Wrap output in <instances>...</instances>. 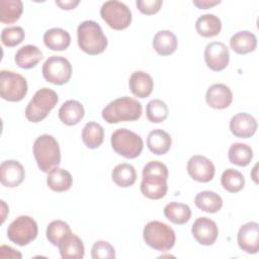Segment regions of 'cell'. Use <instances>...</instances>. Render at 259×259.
Instances as JSON below:
<instances>
[{"mask_svg":"<svg viewBox=\"0 0 259 259\" xmlns=\"http://www.w3.org/2000/svg\"><path fill=\"white\" fill-rule=\"evenodd\" d=\"M85 113L83 105L77 100H67L58 111L60 120L66 125H75L81 121Z\"/></svg>","mask_w":259,"mask_h":259,"instance_id":"20","label":"cell"},{"mask_svg":"<svg viewBox=\"0 0 259 259\" xmlns=\"http://www.w3.org/2000/svg\"><path fill=\"white\" fill-rule=\"evenodd\" d=\"M191 233L197 243L203 246H210L217 241L219 229L212 220L206 217H200L192 224Z\"/></svg>","mask_w":259,"mask_h":259,"instance_id":"14","label":"cell"},{"mask_svg":"<svg viewBox=\"0 0 259 259\" xmlns=\"http://www.w3.org/2000/svg\"><path fill=\"white\" fill-rule=\"evenodd\" d=\"M153 48L160 56H169L177 49V37L170 30H160L153 38Z\"/></svg>","mask_w":259,"mask_h":259,"instance_id":"26","label":"cell"},{"mask_svg":"<svg viewBox=\"0 0 259 259\" xmlns=\"http://www.w3.org/2000/svg\"><path fill=\"white\" fill-rule=\"evenodd\" d=\"M169 113L167 104L160 99H153L148 102L146 106V116L154 123L163 122Z\"/></svg>","mask_w":259,"mask_h":259,"instance_id":"37","label":"cell"},{"mask_svg":"<svg viewBox=\"0 0 259 259\" xmlns=\"http://www.w3.org/2000/svg\"><path fill=\"white\" fill-rule=\"evenodd\" d=\"M195 28L199 35L203 37H212L221 32L222 22L214 14H203L197 18Z\"/></svg>","mask_w":259,"mask_h":259,"instance_id":"27","label":"cell"},{"mask_svg":"<svg viewBox=\"0 0 259 259\" xmlns=\"http://www.w3.org/2000/svg\"><path fill=\"white\" fill-rule=\"evenodd\" d=\"M128 87L136 97L146 98L153 91L154 81L148 73L144 71H136L130 77Z\"/></svg>","mask_w":259,"mask_h":259,"instance_id":"19","label":"cell"},{"mask_svg":"<svg viewBox=\"0 0 259 259\" xmlns=\"http://www.w3.org/2000/svg\"><path fill=\"white\" fill-rule=\"evenodd\" d=\"M58 247L63 259H82L84 257L85 249L83 242L73 233L67 236Z\"/></svg>","mask_w":259,"mask_h":259,"instance_id":"21","label":"cell"},{"mask_svg":"<svg viewBox=\"0 0 259 259\" xmlns=\"http://www.w3.org/2000/svg\"><path fill=\"white\" fill-rule=\"evenodd\" d=\"M27 93L26 79L18 73L2 70L0 72V95L2 99L17 102Z\"/></svg>","mask_w":259,"mask_h":259,"instance_id":"8","label":"cell"},{"mask_svg":"<svg viewBox=\"0 0 259 259\" xmlns=\"http://www.w3.org/2000/svg\"><path fill=\"white\" fill-rule=\"evenodd\" d=\"M203 56L206 66L214 72L223 71L230 61L229 49L221 41H211L207 44Z\"/></svg>","mask_w":259,"mask_h":259,"instance_id":"12","label":"cell"},{"mask_svg":"<svg viewBox=\"0 0 259 259\" xmlns=\"http://www.w3.org/2000/svg\"><path fill=\"white\" fill-rule=\"evenodd\" d=\"M25 37L24 30L20 26L6 27L1 32V41L8 48H13L23 41Z\"/></svg>","mask_w":259,"mask_h":259,"instance_id":"38","label":"cell"},{"mask_svg":"<svg viewBox=\"0 0 259 259\" xmlns=\"http://www.w3.org/2000/svg\"><path fill=\"white\" fill-rule=\"evenodd\" d=\"M256 130L257 121L255 117L249 113H237L230 120V131L237 138L248 139L255 134Z\"/></svg>","mask_w":259,"mask_h":259,"instance_id":"17","label":"cell"},{"mask_svg":"<svg viewBox=\"0 0 259 259\" xmlns=\"http://www.w3.org/2000/svg\"><path fill=\"white\" fill-rule=\"evenodd\" d=\"M172 140L170 135L160 128L153 130L147 137V146L155 155H164L171 148Z\"/></svg>","mask_w":259,"mask_h":259,"instance_id":"23","label":"cell"},{"mask_svg":"<svg viewBox=\"0 0 259 259\" xmlns=\"http://www.w3.org/2000/svg\"><path fill=\"white\" fill-rule=\"evenodd\" d=\"M42 59L41 51L33 45L21 47L15 54V63L22 69H31L35 67Z\"/></svg>","mask_w":259,"mask_h":259,"instance_id":"24","label":"cell"},{"mask_svg":"<svg viewBox=\"0 0 259 259\" xmlns=\"http://www.w3.org/2000/svg\"><path fill=\"white\" fill-rule=\"evenodd\" d=\"M91 257L93 259H114L115 250L110 243L106 241H97L91 248Z\"/></svg>","mask_w":259,"mask_h":259,"instance_id":"39","label":"cell"},{"mask_svg":"<svg viewBox=\"0 0 259 259\" xmlns=\"http://www.w3.org/2000/svg\"><path fill=\"white\" fill-rule=\"evenodd\" d=\"M59 101L58 94L47 87L38 89L25 108V117L30 122L45 119Z\"/></svg>","mask_w":259,"mask_h":259,"instance_id":"6","label":"cell"},{"mask_svg":"<svg viewBox=\"0 0 259 259\" xmlns=\"http://www.w3.org/2000/svg\"><path fill=\"white\" fill-rule=\"evenodd\" d=\"M143 238L149 247L160 252H166L172 249L176 241L173 229L159 221L149 222L145 226Z\"/></svg>","mask_w":259,"mask_h":259,"instance_id":"5","label":"cell"},{"mask_svg":"<svg viewBox=\"0 0 259 259\" xmlns=\"http://www.w3.org/2000/svg\"><path fill=\"white\" fill-rule=\"evenodd\" d=\"M221 3V0H193V5L199 9H207Z\"/></svg>","mask_w":259,"mask_h":259,"instance_id":"42","label":"cell"},{"mask_svg":"<svg viewBox=\"0 0 259 259\" xmlns=\"http://www.w3.org/2000/svg\"><path fill=\"white\" fill-rule=\"evenodd\" d=\"M194 203L202 211L208 213H215L222 208L223 199L218 193L210 190H204L196 194L194 198Z\"/></svg>","mask_w":259,"mask_h":259,"instance_id":"29","label":"cell"},{"mask_svg":"<svg viewBox=\"0 0 259 259\" xmlns=\"http://www.w3.org/2000/svg\"><path fill=\"white\" fill-rule=\"evenodd\" d=\"M104 139V130L101 124L95 121L87 122L82 130L83 143L89 149H97Z\"/></svg>","mask_w":259,"mask_h":259,"instance_id":"32","label":"cell"},{"mask_svg":"<svg viewBox=\"0 0 259 259\" xmlns=\"http://www.w3.org/2000/svg\"><path fill=\"white\" fill-rule=\"evenodd\" d=\"M77 40L79 48L91 56L103 53L107 47V38L101 26L93 20H85L79 24Z\"/></svg>","mask_w":259,"mask_h":259,"instance_id":"3","label":"cell"},{"mask_svg":"<svg viewBox=\"0 0 259 259\" xmlns=\"http://www.w3.org/2000/svg\"><path fill=\"white\" fill-rule=\"evenodd\" d=\"M42 76L55 85L66 84L72 76L71 63L62 56H51L42 65Z\"/></svg>","mask_w":259,"mask_h":259,"instance_id":"11","label":"cell"},{"mask_svg":"<svg viewBox=\"0 0 259 259\" xmlns=\"http://www.w3.org/2000/svg\"><path fill=\"white\" fill-rule=\"evenodd\" d=\"M56 4L59 5L61 7V9L71 10V9H74L79 4V1L78 0H76V1H73V0H69V1H56Z\"/></svg>","mask_w":259,"mask_h":259,"instance_id":"43","label":"cell"},{"mask_svg":"<svg viewBox=\"0 0 259 259\" xmlns=\"http://www.w3.org/2000/svg\"><path fill=\"white\" fill-rule=\"evenodd\" d=\"M221 183L227 191L231 193H236L244 188L245 178L240 171L229 168L223 172L221 177Z\"/></svg>","mask_w":259,"mask_h":259,"instance_id":"35","label":"cell"},{"mask_svg":"<svg viewBox=\"0 0 259 259\" xmlns=\"http://www.w3.org/2000/svg\"><path fill=\"white\" fill-rule=\"evenodd\" d=\"M206 103L214 109H225L233 101L231 89L222 83H215L208 87L205 95Z\"/></svg>","mask_w":259,"mask_h":259,"instance_id":"18","label":"cell"},{"mask_svg":"<svg viewBox=\"0 0 259 259\" xmlns=\"http://www.w3.org/2000/svg\"><path fill=\"white\" fill-rule=\"evenodd\" d=\"M112 181L119 187H130L137 180V172L133 165L121 163L116 165L111 172Z\"/></svg>","mask_w":259,"mask_h":259,"instance_id":"30","label":"cell"},{"mask_svg":"<svg viewBox=\"0 0 259 259\" xmlns=\"http://www.w3.org/2000/svg\"><path fill=\"white\" fill-rule=\"evenodd\" d=\"M142 104L128 96L116 98L109 102L102 110V118L108 123L134 121L142 115Z\"/></svg>","mask_w":259,"mask_h":259,"instance_id":"2","label":"cell"},{"mask_svg":"<svg viewBox=\"0 0 259 259\" xmlns=\"http://www.w3.org/2000/svg\"><path fill=\"white\" fill-rule=\"evenodd\" d=\"M228 157L232 164L245 167L250 164L253 158V150L247 144L234 143L229 148Z\"/></svg>","mask_w":259,"mask_h":259,"instance_id":"33","label":"cell"},{"mask_svg":"<svg viewBox=\"0 0 259 259\" xmlns=\"http://www.w3.org/2000/svg\"><path fill=\"white\" fill-rule=\"evenodd\" d=\"M33 156L38 168L46 173L59 167L61 163V151L57 140L51 135H41L34 141Z\"/></svg>","mask_w":259,"mask_h":259,"instance_id":"4","label":"cell"},{"mask_svg":"<svg viewBox=\"0 0 259 259\" xmlns=\"http://www.w3.org/2000/svg\"><path fill=\"white\" fill-rule=\"evenodd\" d=\"M73 183L72 175L65 169L56 167L48 173L47 184L48 186L57 192H63L71 188Z\"/></svg>","mask_w":259,"mask_h":259,"instance_id":"28","label":"cell"},{"mask_svg":"<svg viewBox=\"0 0 259 259\" xmlns=\"http://www.w3.org/2000/svg\"><path fill=\"white\" fill-rule=\"evenodd\" d=\"M25 176L23 166L16 160H6L0 166V181L2 185L13 188L19 186Z\"/></svg>","mask_w":259,"mask_h":259,"instance_id":"16","label":"cell"},{"mask_svg":"<svg viewBox=\"0 0 259 259\" xmlns=\"http://www.w3.org/2000/svg\"><path fill=\"white\" fill-rule=\"evenodd\" d=\"M232 50L239 55H246L255 51L257 47L256 35L248 30L236 32L230 39Z\"/></svg>","mask_w":259,"mask_h":259,"instance_id":"22","label":"cell"},{"mask_svg":"<svg viewBox=\"0 0 259 259\" xmlns=\"http://www.w3.org/2000/svg\"><path fill=\"white\" fill-rule=\"evenodd\" d=\"M168 168L160 161H150L143 168L141 192L150 199L163 198L168 190Z\"/></svg>","mask_w":259,"mask_h":259,"instance_id":"1","label":"cell"},{"mask_svg":"<svg viewBox=\"0 0 259 259\" xmlns=\"http://www.w3.org/2000/svg\"><path fill=\"white\" fill-rule=\"evenodd\" d=\"M0 11V21L2 23H14L22 14L23 4L20 0H1Z\"/></svg>","mask_w":259,"mask_h":259,"instance_id":"34","label":"cell"},{"mask_svg":"<svg viewBox=\"0 0 259 259\" xmlns=\"http://www.w3.org/2000/svg\"><path fill=\"white\" fill-rule=\"evenodd\" d=\"M237 242L240 249L248 254H256L259 251V225L256 222H248L241 226Z\"/></svg>","mask_w":259,"mask_h":259,"instance_id":"15","label":"cell"},{"mask_svg":"<svg viewBox=\"0 0 259 259\" xmlns=\"http://www.w3.org/2000/svg\"><path fill=\"white\" fill-rule=\"evenodd\" d=\"M37 231V224L31 217L20 215L8 226L7 237L12 243L25 246L36 238Z\"/></svg>","mask_w":259,"mask_h":259,"instance_id":"10","label":"cell"},{"mask_svg":"<svg viewBox=\"0 0 259 259\" xmlns=\"http://www.w3.org/2000/svg\"><path fill=\"white\" fill-rule=\"evenodd\" d=\"M164 215L175 225H184L191 217V209L185 203L172 201L164 207Z\"/></svg>","mask_w":259,"mask_h":259,"instance_id":"31","label":"cell"},{"mask_svg":"<svg viewBox=\"0 0 259 259\" xmlns=\"http://www.w3.org/2000/svg\"><path fill=\"white\" fill-rule=\"evenodd\" d=\"M0 257L1 258H18V259H20L22 257V255L17 250H15L9 246L2 245L0 247Z\"/></svg>","mask_w":259,"mask_h":259,"instance_id":"41","label":"cell"},{"mask_svg":"<svg viewBox=\"0 0 259 259\" xmlns=\"http://www.w3.org/2000/svg\"><path fill=\"white\" fill-rule=\"evenodd\" d=\"M44 42L52 51H65L71 44V36L67 30L54 27L45 32Z\"/></svg>","mask_w":259,"mask_h":259,"instance_id":"25","label":"cell"},{"mask_svg":"<svg viewBox=\"0 0 259 259\" xmlns=\"http://www.w3.org/2000/svg\"><path fill=\"white\" fill-rule=\"evenodd\" d=\"M102 19L113 29L122 30L132 22V12L122 2L117 0L106 1L100 8Z\"/></svg>","mask_w":259,"mask_h":259,"instance_id":"9","label":"cell"},{"mask_svg":"<svg viewBox=\"0 0 259 259\" xmlns=\"http://www.w3.org/2000/svg\"><path fill=\"white\" fill-rule=\"evenodd\" d=\"M187 172L193 180L206 183L212 180L215 169L209 159L201 155H194L187 162Z\"/></svg>","mask_w":259,"mask_h":259,"instance_id":"13","label":"cell"},{"mask_svg":"<svg viewBox=\"0 0 259 259\" xmlns=\"http://www.w3.org/2000/svg\"><path fill=\"white\" fill-rule=\"evenodd\" d=\"M110 141L115 153L126 159L139 157L144 148V142L141 136L126 128H118L113 132Z\"/></svg>","mask_w":259,"mask_h":259,"instance_id":"7","label":"cell"},{"mask_svg":"<svg viewBox=\"0 0 259 259\" xmlns=\"http://www.w3.org/2000/svg\"><path fill=\"white\" fill-rule=\"evenodd\" d=\"M70 234H72L70 226L61 220L51 222L47 228V239L54 246H58Z\"/></svg>","mask_w":259,"mask_h":259,"instance_id":"36","label":"cell"},{"mask_svg":"<svg viewBox=\"0 0 259 259\" xmlns=\"http://www.w3.org/2000/svg\"><path fill=\"white\" fill-rule=\"evenodd\" d=\"M163 4L162 0H137L136 5L138 9L147 15L157 13Z\"/></svg>","mask_w":259,"mask_h":259,"instance_id":"40","label":"cell"}]
</instances>
